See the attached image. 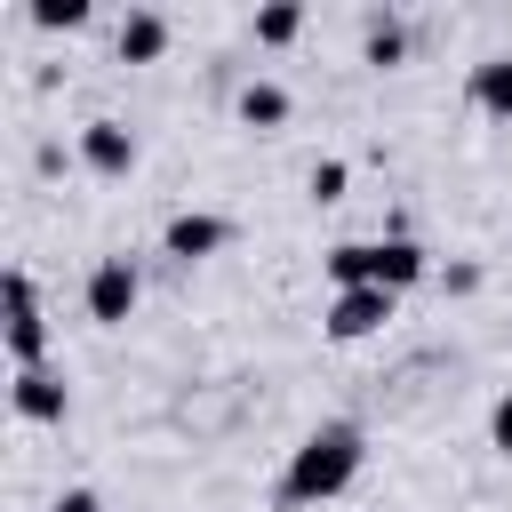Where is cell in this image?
<instances>
[{
	"instance_id": "6da1fadb",
	"label": "cell",
	"mask_w": 512,
	"mask_h": 512,
	"mask_svg": "<svg viewBox=\"0 0 512 512\" xmlns=\"http://www.w3.org/2000/svg\"><path fill=\"white\" fill-rule=\"evenodd\" d=\"M352 472H360V432H352V424H320V432L288 456L280 504H320V496H336Z\"/></svg>"
},
{
	"instance_id": "7a4b0ae2",
	"label": "cell",
	"mask_w": 512,
	"mask_h": 512,
	"mask_svg": "<svg viewBox=\"0 0 512 512\" xmlns=\"http://www.w3.org/2000/svg\"><path fill=\"white\" fill-rule=\"evenodd\" d=\"M128 312H136V264H128V256H104V264L88 272V320L120 328Z\"/></svg>"
},
{
	"instance_id": "3957f363",
	"label": "cell",
	"mask_w": 512,
	"mask_h": 512,
	"mask_svg": "<svg viewBox=\"0 0 512 512\" xmlns=\"http://www.w3.org/2000/svg\"><path fill=\"white\" fill-rule=\"evenodd\" d=\"M40 352H48V328H40L32 280H24V264H16V272H8V360H16V368H40Z\"/></svg>"
},
{
	"instance_id": "277c9868",
	"label": "cell",
	"mask_w": 512,
	"mask_h": 512,
	"mask_svg": "<svg viewBox=\"0 0 512 512\" xmlns=\"http://www.w3.org/2000/svg\"><path fill=\"white\" fill-rule=\"evenodd\" d=\"M384 320H392V296H384V288H344V296L328 304V336H336V344H352V336H376Z\"/></svg>"
},
{
	"instance_id": "5b68a950",
	"label": "cell",
	"mask_w": 512,
	"mask_h": 512,
	"mask_svg": "<svg viewBox=\"0 0 512 512\" xmlns=\"http://www.w3.org/2000/svg\"><path fill=\"white\" fill-rule=\"evenodd\" d=\"M80 160H88L96 176H128V168H136V136H128L120 120H88V128H80Z\"/></svg>"
},
{
	"instance_id": "8992f818",
	"label": "cell",
	"mask_w": 512,
	"mask_h": 512,
	"mask_svg": "<svg viewBox=\"0 0 512 512\" xmlns=\"http://www.w3.org/2000/svg\"><path fill=\"white\" fill-rule=\"evenodd\" d=\"M160 248H168L176 264H200V256H216V248H224V224H216V216H192V208H184V216H168Z\"/></svg>"
},
{
	"instance_id": "52a82bcc",
	"label": "cell",
	"mask_w": 512,
	"mask_h": 512,
	"mask_svg": "<svg viewBox=\"0 0 512 512\" xmlns=\"http://www.w3.org/2000/svg\"><path fill=\"white\" fill-rule=\"evenodd\" d=\"M368 280L392 296V288H408V280H424V248L416 240H368Z\"/></svg>"
},
{
	"instance_id": "ba28073f",
	"label": "cell",
	"mask_w": 512,
	"mask_h": 512,
	"mask_svg": "<svg viewBox=\"0 0 512 512\" xmlns=\"http://www.w3.org/2000/svg\"><path fill=\"white\" fill-rule=\"evenodd\" d=\"M72 400H64V376H48V368H16V416H32V424H56Z\"/></svg>"
},
{
	"instance_id": "9c48e42d",
	"label": "cell",
	"mask_w": 512,
	"mask_h": 512,
	"mask_svg": "<svg viewBox=\"0 0 512 512\" xmlns=\"http://www.w3.org/2000/svg\"><path fill=\"white\" fill-rule=\"evenodd\" d=\"M160 48H168V16H152V8L120 16V64H152Z\"/></svg>"
},
{
	"instance_id": "30bf717a",
	"label": "cell",
	"mask_w": 512,
	"mask_h": 512,
	"mask_svg": "<svg viewBox=\"0 0 512 512\" xmlns=\"http://www.w3.org/2000/svg\"><path fill=\"white\" fill-rule=\"evenodd\" d=\"M472 104H480V112H496V120H512V56L472 64Z\"/></svg>"
},
{
	"instance_id": "8fae6325",
	"label": "cell",
	"mask_w": 512,
	"mask_h": 512,
	"mask_svg": "<svg viewBox=\"0 0 512 512\" xmlns=\"http://www.w3.org/2000/svg\"><path fill=\"white\" fill-rule=\"evenodd\" d=\"M240 120H248V128H280V120H288V88L248 80V88H240Z\"/></svg>"
},
{
	"instance_id": "7c38bea8",
	"label": "cell",
	"mask_w": 512,
	"mask_h": 512,
	"mask_svg": "<svg viewBox=\"0 0 512 512\" xmlns=\"http://www.w3.org/2000/svg\"><path fill=\"white\" fill-rule=\"evenodd\" d=\"M328 280H336V296H344V288H376V280H368V240L328 248Z\"/></svg>"
},
{
	"instance_id": "4fadbf2b",
	"label": "cell",
	"mask_w": 512,
	"mask_h": 512,
	"mask_svg": "<svg viewBox=\"0 0 512 512\" xmlns=\"http://www.w3.org/2000/svg\"><path fill=\"white\" fill-rule=\"evenodd\" d=\"M296 24H304V8H288V0H272V8H256V40H264V48H280V40H296Z\"/></svg>"
},
{
	"instance_id": "5bb4252c",
	"label": "cell",
	"mask_w": 512,
	"mask_h": 512,
	"mask_svg": "<svg viewBox=\"0 0 512 512\" xmlns=\"http://www.w3.org/2000/svg\"><path fill=\"white\" fill-rule=\"evenodd\" d=\"M32 24H48V32L64 24L72 32V24H88V0H32Z\"/></svg>"
},
{
	"instance_id": "9a60e30c",
	"label": "cell",
	"mask_w": 512,
	"mask_h": 512,
	"mask_svg": "<svg viewBox=\"0 0 512 512\" xmlns=\"http://www.w3.org/2000/svg\"><path fill=\"white\" fill-rule=\"evenodd\" d=\"M400 48H408V40H400V24H392V16H376V24H368V64H400Z\"/></svg>"
},
{
	"instance_id": "2e32d148",
	"label": "cell",
	"mask_w": 512,
	"mask_h": 512,
	"mask_svg": "<svg viewBox=\"0 0 512 512\" xmlns=\"http://www.w3.org/2000/svg\"><path fill=\"white\" fill-rule=\"evenodd\" d=\"M312 200H344V160H320L312 168Z\"/></svg>"
},
{
	"instance_id": "e0dca14e",
	"label": "cell",
	"mask_w": 512,
	"mask_h": 512,
	"mask_svg": "<svg viewBox=\"0 0 512 512\" xmlns=\"http://www.w3.org/2000/svg\"><path fill=\"white\" fill-rule=\"evenodd\" d=\"M488 432H496V448H504V456H512V392H504V400H496V416H488Z\"/></svg>"
},
{
	"instance_id": "ac0fdd59",
	"label": "cell",
	"mask_w": 512,
	"mask_h": 512,
	"mask_svg": "<svg viewBox=\"0 0 512 512\" xmlns=\"http://www.w3.org/2000/svg\"><path fill=\"white\" fill-rule=\"evenodd\" d=\"M48 512H96V496H88V488H64V496H56Z\"/></svg>"
}]
</instances>
